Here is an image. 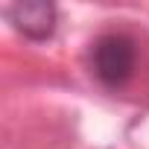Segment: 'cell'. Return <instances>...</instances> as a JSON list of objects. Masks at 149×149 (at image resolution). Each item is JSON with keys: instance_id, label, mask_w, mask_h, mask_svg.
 Here are the masks:
<instances>
[{"instance_id": "obj_1", "label": "cell", "mask_w": 149, "mask_h": 149, "mask_svg": "<svg viewBox=\"0 0 149 149\" xmlns=\"http://www.w3.org/2000/svg\"><path fill=\"white\" fill-rule=\"evenodd\" d=\"M134 58H137L134 41L120 32L100 35L91 47V70L105 88H120L129 82L134 70Z\"/></svg>"}, {"instance_id": "obj_2", "label": "cell", "mask_w": 149, "mask_h": 149, "mask_svg": "<svg viewBox=\"0 0 149 149\" xmlns=\"http://www.w3.org/2000/svg\"><path fill=\"white\" fill-rule=\"evenodd\" d=\"M9 21L15 24L18 32H24L32 41H44L56 32V6L47 0H26L15 3L9 9Z\"/></svg>"}]
</instances>
